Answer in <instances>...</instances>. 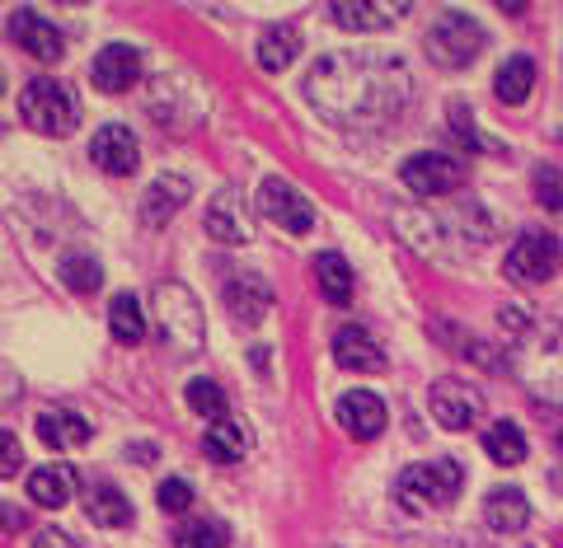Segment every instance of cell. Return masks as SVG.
Segmentation results:
<instances>
[{
  "label": "cell",
  "mask_w": 563,
  "mask_h": 548,
  "mask_svg": "<svg viewBox=\"0 0 563 548\" xmlns=\"http://www.w3.org/2000/svg\"><path fill=\"white\" fill-rule=\"evenodd\" d=\"M155 320H161V343L169 351H179V357L202 351L207 324H202V305L192 300L188 287H179V281H165V287H155Z\"/></svg>",
  "instance_id": "obj_3"
},
{
  "label": "cell",
  "mask_w": 563,
  "mask_h": 548,
  "mask_svg": "<svg viewBox=\"0 0 563 548\" xmlns=\"http://www.w3.org/2000/svg\"><path fill=\"white\" fill-rule=\"evenodd\" d=\"M70 497H76V469H70V465H38L29 473V502L57 511Z\"/></svg>",
  "instance_id": "obj_19"
},
{
  "label": "cell",
  "mask_w": 563,
  "mask_h": 548,
  "mask_svg": "<svg viewBox=\"0 0 563 548\" xmlns=\"http://www.w3.org/2000/svg\"><path fill=\"white\" fill-rule=\"evenodd\" d=\"M10 33H14V43H20L29 57H38V61H62L66 57V38L57 33V24H47L43 14H33V10H14L10 14Z\"/></svg>",
  "instance_id": "obj_15"
},
{
  "label": "cell",
  "mask_w": 563,
  "mask_h": 548,
  "mask_svg": "<svg viewBox=\"0 0 563 548\" xmlns=\"http://www.w3.org/2000/svg\"><path fill=\"white\" fill-rule=\"evenodd\" d=\"M188 179L184 174H161L151 188H146V198H141V216H146L151 225H165L174 211H179L184 202H188Z\"/></svg>",
  "instance_id": "obj_20"
},
{
  "label": "cell",
  "mask_w": 563,
  "mask_h": 548,
  "mask_svg": "<svg viewBox=\"0 0 563 548\" xmlns=\"http://www.w3.org/2000/svg\"><path fill=\"white\" fill-rule=\"evenodd\" d=\"M188 409L207 422H225V389L217 380H188Z\"/></svg>",
  "instance_id": "obj_31"
},
{
  "label": "cell",
  "mask_w": 563,
  "mask_h": 548,
  "mask_svg": "<svg viewBox=\"0 0 563 548\" xmlns=\"http://www.w3.org/2000/svg\"><path fill=\"white\" fill-rule=\"evenodd\" d=\"M207 235L221 239V244H250L254 239V221H250V206L235 188L217 192V198L207 202Z\"/></svg>",
  "instance_id": "obj_11"
},
{
  "label": "cell",
  "mask_w": 563,
  "mask_h": 548,
  "mask_svg": "<svg viewBox=\"0 0 563 548\" xmlns=\"http://www.w3.org/2000/svg\"><path fill=\"white\" fill-rule=\"evenodd\" d=\"M399 14H409V0H399V5H385V0H333L329 5V20L352 33H380V29H390Z\"/></svg>",
  "instance_id": "obj_13"
},
{
  "label": "cell",
  "mask_w": 563,
  "mask_h": 548,
  "mask_svg": "<svg viewBox=\"0 0 563 548\" xmlns=\"http://www.w3.org/2000/svg\"><path fill=\"white\" fill-rule=\"evenodd\" d=\"M202 450L207 459H217V465H235V459H244V450H250V432H244V422H211L207 436H202Z\"/></svg>",
  "instance_id": "obj_25"
},
{
  "label": "cell",
  "mask_w": 563,
  "mask_h": 548,
  "mask_svg": "<svg viewBox=\"0 0 563 548\" xmlns=\"http://www.w3.org/2000/svg\"><path fill=\"white\" fill-rule=\"evenodd\" d=\"M33 548H80V544L70 535H62V529H43V535L33 539Z\"/></svg>",
  "instance_id": "obj_36"
},
{
  "label": "cell",
  "mask_w": 563,
  "mask_h": 548,
  "mask_svg": "<svg viewBox=\"0 0 563 548\" xmlns=\"http://www.w3.org/2000/svg\"><path fill=\"white\" fill-rule=\"evenodd\" d=\"M225 305H231V314L240 324H263L268 320V310H273V287L263 277H235L231 281V291H225Z\"/></svg>",
  "instance_id": "obj_17"
},
{
  "label": "cell",
  "mask_w": 563,
  "mask_h": 548,
  "mask_svg": "<svg viewBox=\"0 0 563 548\" xmlns=\"http://www.w3.org/2000/svg\"><path fill=\"white\" fill-rule=\"evenodd\" d=\"M399 179L413 198H446L465 183V165L451 160V155H437V150H418L399 165Z\"/></svg>",
  "instance_id": "obj_7"
},
{
  "label": "cell",
  "mask_w": 563,
  "mask_h": 548,
  "mask_svg": "<svg viewBox=\"0 0 563 548\" xmlns=\"http://www.w3.org/2000/svg\"><path fill=\"white\" fill-rule=\"evenodd\" d=\"M461 488H465V469L455 465V459H428V465H409L399 473L395 497L404 511L422 516V511H432V506H451L461 497Z\"/></svg>",
  "instance_id": "obj_2"
},
{
  "label": "cell",
  "mask_w": 563,
  "mask_h": 548,
  "mask_svg": "<svg viewBox=\"0 0 563 548\" xmlns=\"http://www.w3.org/2000/svg\"><path fill=\"white\" fill-rule=\"evenodd\" d=\"M258 66L268 70V76H277V70H287L296 61V52H301V33H296L291 24H273V29H263V38H258Z\"/></svg>",
  "instance_id": "obj_23"
},
{
  "label": "cell",
  "mask_w": 563,
  "mask_h": 548,
  "mask_svg": "<svg viewBox=\"0 0 563 548\" xmlns=\"http://www.w3.org/2000/svg\"><path fill=\"white\" fill-rule=\"evenodd\" d=\"M38 436L47 440L52 450H76V446H90L95 427L80 413H43L38 417Z\"/></svg>",
  "instance_id": "obj_22"
},
{
  "label": "cell",
  "mask_w": 563,
  "mask_h": 548,
  "mask_svg": "<svg viewBox=\"0 0 563 548\" xmlns=\"http://www.w3.org/2000/svg\"><path fill=\"white\" fill-rule=\"evenodd\" d=\"M484 450H488V459L493 465H521L526 459V436H521V427L517 422H493V427H484Z\"/></svg>",
  "instance_id": "obj_28"
},
{
  "label": "cell",
  "mask_w": 563,
  "mask_h": 548,
  "mask_svg": "<svg viewBox=\"0 0 563 548\" xmlns=\"http://www.w3.org/2000/svg\"><path fill=\"white\" fill-rule=\"evenodd\" d=\"M174 548H231V529L221 521H188L179 535H174Z\"/></svg>",
  "instance_id": "obj_30"
},
{
  "label": "cell",
  "mask_w": 563,
  "mask_h": 548,
  "mask_svg": "<svg viewBox=\"0 0 563 548\" xmlns=\"http://www.w3.org/2000/svg\"><path fill=\"white\" fill-rule=\"evenodd\" d=\"M90 160H95L103 174L122 179V174H132V169L141 165V146H136V136H132L128 127L109 122V127H99L95 141H90Z\"/></svg>",
  "instance_id": "obj_14"
},
{
  "label": "cell",
  "mask_w": 563,
  "mask_h": 548,
  "mask_svg": "<svg viewBox=\"0 0 563 548\" xmlns=\"http://www.w3.org/2000/svg\"><path fill=\"white\" fill-rule=\"evenodd\" d=\"M310 272H314V281H320V291H324L329 305H347V300H352V268H347L343 254H320Z\"/></svg>",
  "instance_id": "obj_27"
},
{
  "label": "cell",
  "mask_w": 563,
  "mask_h": 548,
  "mask_svg": "<svg viewBox=\"0 0 563 548\" xmlns=\"http://www.w3.org/2000/svg\"><path fill=\"white\" fill-rule=\"evenodd\" d=\"M451 132H455V136H461V141H465V146H470V150H493V146H488V141H484L479 132H474V122L465 118V109H451Z\"/></svg>",
  "instance_id": "obj_35"
},
{
  "label": "cell",
  "mask_w": 563,
  "mask_h": 548,
  "mask_svg": "<svg viewBox=\"0 0 563 548\" xmlns=\"http://www.w3.org/2000/svg\"><path fill=\"white\" fill-rule=\"evenodd\" d=\"M339 427L357 440H376L385 432V403L372 389H352V394L339 399Z\"/></svg>",
  "instance_id": "obj_16"
},
{
  "label": "cell",
  "mask_w": 563,
  "mask_h": 548,
  "mask_svg": "<svg viewBox=\"0 0 563 548\" xmlns=\"http://www.w3.org/2000/svg\"><path fill=\"white\" fill-rule=\"evenodd\" d=\"M333 361H339L343 370H357V376H376V370H385V347L376 343L372 328L343 324L339 333H333Z\"/></svg>",
  "instance_id": "obj_10"
},
{
  "label": "cell",
  "mask_w": 563,
  "mask_h": 548,
  "mask_svg": "<svg viewBox=\"0 0 563 548\" xmlns=\"http://www.w3.org/2000/svg\"><path fill=\"white\" fill-rule=\"evenodd\" d=\"M85 516L99 529H122L132 521V502L122 497V488H113V483H90V492H85Z\"/></svg>",
  "instance_id": "obj_21"
},
{
  "label": "cell",
  "mask_w": 563,
  "mask_h": 548,
  "mask_svg": "<svg viewBox=\"0 0 563 548\" xmlns=\"http://www.w3.org/2000/svg\"><path fill=\"white\" fill-rule=\"evenodd\" d=\"M559 268H563L559 239H554V235H540V230L521 235L512 249H507V262H503L507 281H517V287H536V281H550Z\"/></svg>",
  "instance_id": "obj_6"
},
{
  "label": "cell",
  "mask_w": 563,
  "mask_h": 548,
  "mask_svg": "<svg viewBox=\"0 0 563 548\" xmlns=\"http://www.w3.org/2000/svg\"><path fill=\"white\" fill-rule=\"evenodd\" d=\"M155 502H161L165 516H184V511L192 506V488L184 479H165L161 492H155Z\"/></svg>",
  "instance_id": "obj_32"
},
{
  "label": "cell",
  "mask_w": 563,
  "mask_h": 548,
  "mask_svg": "<svg viewBox=\"0 0 563 548\" xmlns=\"http://www.w3.org/2000/svg\"><path fill=\"white\" fill-rule=\"evenodd\" d=\"M484 52V29L461 10H446L442 20L428 29V57L446 70H461Z\"/></svg>",
  "instance_id": "obj_5"
},
{
  "label": "cell",
  "mask_w": 563,
  "mask_h": 548,
  "mask_svg": "<svg viewBox=\"0 0 563 548\" xmlns=\"http://www.w3.org/2000/svg\"><path fill=\"white\" fill-rule=\"evenodd\" d=\"M258 211L268 216L277 230H287V235H306V230L314 225V206L310 198L296 183L287 179H263L258 188Z\"/></svg>",
  "instance_id": "obj_8"
},
{
  "label": "cell",
  "mask_w": 563,
  "mask_h": 548,
  "mask_svg": "<svg viewBox=\"0 0 563 548\" xmlns=\"http://www.w3.org/2000/svg\"><path fill=\"white\" fill-rule=\"evenodd\" d=\"M536 198L550 206V211H563V174H559L554 165L536 169Z\"/></svg>",
  "instance_id": "obj_33"
},
{
  "label": "cell",
  "mask_w": 563,
  "mask_h": 548,
  "mask_svg": "<svg viewBox=\"0 0 563 548\" xmlns=\"http://www.w3.org/2000/svg\"><path fill=\"white\" fill-rule=\"evenodd\" d=\"M559 455H563V432H559Z\"/></svg>",
  "instance_id": "obj_37"
},
{
  "label": "cell",
  "mask_w": 563,
  "mask_h": 548,
  "mask_svg": "<svg viewBox=\"0 0 563 548\" xmlns=\"http://www.w3.org/2000/svg\"><path fill=\"white\" fill-rule=\"evenodd\" d=\"M57 277H62L76 295H90V291H99L103 268H99V258H95V254L70 249V254H62V258H57Z\"/></svg>",
  "instance_id": "obj_29"
},
{
  "label": "cell",
  "mask_w": 563,
  "mask_h": 548,
  "mask_svg": "<svg viewBox=\"0 0 563 548\" xmlns=\"http://www.w3.org/2000/svg\"><path fill=\"white\" fill-rule=\"evenodd\" d=\"M20 440H14V432H0V479H14L20 473Z\"/></svg>",
  "instance_id": "obj_34"
},
{
  "label": "cell",
  "mask_w": 563,
  "mask_h": 548,
  "mask_svg": "<svg viewBox=\"0 0 563 548\" xmlns=\"http://www.w3.org/2000/svg\"><path fill=\"white\" fill-rule=\"evenodd\" d=\"M20 118L43 136H66L70 127H76L80 109H76V94H70L62 80L38 76L20 90Z\"/></svg>",
  "instance_id": "obj_4"
},
{
  "label": "cell",
  "mask_w": 563,
  "mask_h": 548,
  "mask_svg": "<svg viewBox=\"0 0 563 548\" xmlns=\"http://www.w3.org/2000/svg\"><path fill=\"white\" fill-rule=\"evenodd\" d=\"M109 328L122 347H136L146 338V310H141V300L132 291H118L113 305H109Z\"/></svg>",
  "instance_id": "obj_26"
},
{
  "label": "cell",
  "mask_w": 563,
  "mask_h": 548,
  "mask_svg": "<svg viewBox=\"0 0 563 548\" xmlns=\"http://www.w3.org/2000/svg\"><path fill=\"white\" fill-rule=\"evenodd\" d=\"M432 417L442 422L446 432H470L474 422L484 417V394L465 380H437L432 384Z\"/></svg>",
  "instance_id": "obj_9"
},
{
  "label": "cell",
  "mask_w": 563,
  "mask_h": 548,
  "mask_svg": "<svg viewBox=\"0 0 563 548\" xmlns=\"http://www.w3.org/2000/svg\"><path fill=\"white\" fill-rule=\"evenodd\" d=\"M493 90H498V99L507 103V109L526 103L531 90H536V61L531 57H507L498 66V76H493Z\"/></svg>",
  "instance_id": "obj_24"
},
{
  "label": "cell",
  "mask_w": 563,
  "mask_h": 548,
  "mask_svg": "<svg viewBox=\"0 0 563 548\" xmlns=\"http://www.w3.org/2000/svg\"><path fill=\"white\" fill-rule=\"evenodd\" d=\"M90 80L99 85L103 94H128L132 85L141 80V52L128 47V43H109V47H103L99 57H95Z\"/></svg>",
  "instance_id": "obj_12"
},
{
  "label": "cell",
  "mask_w": 563,
  "mask_h": 548,
  "mask_svg": "<svg viewBox=\"0 0 563 548\" xmlns=\"http://www.w3.org/2000/svg\"><path fill=\"white\" fill-rule=\"evenodd\" d=\"M409 70L380 52H333L306 76V99L339 127H376L409 103Z\"/></svg>",
  "instance_id": "obj_1"
},
{
  "label": "cell",
  "mask_w": 563,
  "mask_h": 548,
  "mask_svg": "<svg viewBox=\"0 0 563 548\" xmlns=\"http://www.w3.org/2000/svg\"><path fill=\"white\" fill-rule=\"evenodd\" d=\"M484 521L498 535H521L526 521H531V502H526L521 488H493L484 502Z\"/></svg>",
  "instance_id": "obj_18"
}]
</instances>
